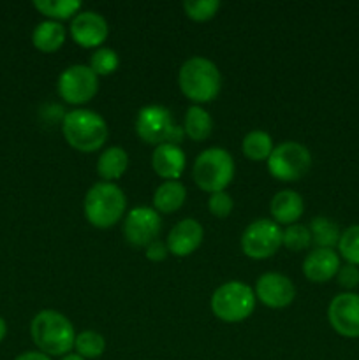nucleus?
Here are the masks:
<instances>
[{"mask_svg":"<svg viewBox=\"0 0 359 360\" xmlns=\"http://www.w3.org/2000/svg\"><path fill=\"white\" fill-rule=\"evenodd\" d=\"M32 341L46 355L60 357L74 348L76 333L73 323L62 313L44 309L37 313L30 323Z\"/></svg>","mask_w":359,"mask_h":360,"instance_id":"nucleus-1","label":"nucleus"},{"mask_svg":"<svg viewBox=\"0 0 359 360\" xmlns=\"http://www.w3.org/2000/svg\"><path fill=\"white\" fill-rule=\"evenodd\" d=\"M62 134L67 144L83 153H94L108 139V123L90 109H74L62 120Z\"/></svg>","mask_w":359,"mask_h":360,"instance_id":"nucleus-2","label":"nucleus"},{"mask_svg":"<svg viewBox=\"0 0 359 360\" xmlns=\"http://www.w3.org/2000/svg\"><path fill=\"white\" fill-rule=\"evenodd\" d=\"M182 94L189 101L204 104L217 98L222 88V76L218 67L204 56H192L182 65L178 74Z\"/></svg>","mask_w":359,"mask_h":360,"instance_id":"nucleus-3","label":"nucleus"},{"mask_svg":"<svg viewBox=\"0 0 359 360\" xmlns=\"http://www.w3.org/2000/svg\"><path fill=\"white\" fill-rule=\"evenodd\" d=\"M125 207V193L115 183H95L84 195V217L97 229H109L118 224Z\"/></svg>","mask_w":359,"mask_h":360,"instance_id":"nucleus-4","label":"nucleus"},{"mask_svg":"<svg viewBox=\"0 0 359 360\" xmlns=\"http://www.w3.org/2000/svg\"><path fill=\"white\" fill-rule=\"evenodd\" d=\"M192 176L196 185L204 192H225L234 178V160L227 150L210 148L196 158Z\"/></svg>","mask_w":359,"mask_h":360,"instance_id":"nucleus-5","label":"nucleus"},{"mask_svg":"<svg viewBox=\"0 0 359 360\" xmlns=\"http://www.w3.org/2000/svg\"><path fill=\"white\" fill-rule=\"evenodd\" d=\"M256 308V294L241 281H227L211 295V311L218 320L227 323L243 322Z\"/></svg>","mask_w":359,"mask_h":360,"instance_id":"nucleus-6","label":"nucleus"},{"mask_svg":"<svg viewBox=\"0 0 359 360\" xmlns=\"http://www.w3.org/2000/svg\"><path fill=\"white\" fill-rule=\"evenodd\" d=\"M136 132L146 144H178L183 143L185 130L172 120L169 109L162 105H146L137 112Z\"/></svg>","mask_w":359,"mask_h":360,"instance_id":"nucleus-7","label":"nucleus"},{"mask_svg":"<svg viewBox=\"0 0 359 360\" xmlns=\"http://www.w3.org/2000/svg\"><path fill=\"white\" fill-rule=\"evenodd\" d=\"M312 167L308 148L296 141L278 144L267 158V171L278 181H298Z\"/></svg>","mask_w":359,"mask_h":360,"instance_id":"nucleus-8","label":"nucleus"},{"mask_svg":"<svg viewBox=\"0 0 359 360\" xmlns=\"http://www.w3.org/2000/svg\"><path fill=\"white\" fill-rule=\"evenodd\" d=\"M284 231L273 220L260 218L250 224L241 236V250L246 257L264 260L273 257L280 250Z\"/></svg>","mask_w":359,"mask_h":360,"instance_id":"nucleus-9","label":"nucleus"},{"mask_svg":"<svg viewBox=\"0 0 359 360\" xmlns=\"http://www.w3.org/2000/svg\"><path fill=\"white\" fill-rule=\"evenodd\" d=\"M99 90V79L87 65H70L60 74L58 94L67 104H87Z\"/></svg>","mask_w":359,"mask_h":360,"instance_id":"nucleus-10","label":"nucleus"},{"mask_svg":"<svg viewBox=\"0 0 359 360\" xmlns=\"http://www.w3.org/2000/svg\"><path fill=\"white\" fill-rule=\"evenodd\" d=\"M160 229V214L146 206L130 210L123 220V236L130 245L137 248H146L151 243L157 241Z\"/></svg>","mask_w":359,"mask_h":360,"instance_id":"nucleus-11","label":"nucleus"},{"mask_svg":"<svg viewBox=\"0 0 359 360\" xmlns=\"http://www.w3.org/2000/svg\"><path fill=\"white\" fill-rule=\"evenodd\" d=\"M327 320L344 338H359V295L347 292L329 302Z\"/></svg>","mask_w":359,"mask_h":360,"instance_id":"nucleus-12","label":"nucleus"},{"mask_svg":"<svg viewBox=\"0 0 359 360\" xmlns=\"http://www.w3.org/2000/svg\"><path fill=\"white\" fill-rule=\"evenodd\" d=\"M109 35V25L104 16L94 11L77 13L70 21V37L81 48H97L106 42Z\"/></svg>","mask_w":359,"mask_h":360,"instance_id":"nucleus-13","label":"nucleus"},{"mask_svg":"<svg viewBox=\"0 0 359 360\" xmlns=\"http://www.w3.org/2000/svg\"><path fill=\"white\" fill-rule=\"evenodd\" d=\"M256 297L271 309L287 308L296 297V288L287 276L266 273L257 280Z\"/></svg>","mask_w":359,"mask_h":360,"instance_id":"nucleus-14","label":"nucleus"},{"mask_svg":"<svg viewBox=\"0 0 359 360\" xmlns=\"http://www.w3.org/2000/svg\"><path fill=\"white\" fill-rule=\"evenodd\" d=\"M203 238V225L192 218H185L171 229L165 245H168L169 253H172L175 257H189L199 248Z\"/></svg>","mask_w":359,"mask_h":360,"instance_id":"nucleus-15","label":"nucleus"},{"mask_svg":"<svg viewBox=\"0 0 359 360\" xmlns=\"http://www.w3.org/2000/svg\"><path fill=\"white\" fill-rule=\"evenodd\" d=\"M340 269V257L329 248H315L306 255L303 262V274L312 283H326L334 278Z\"/></svg>","mask_w":359,"mask_h":360,"instance_id":"nucleus-16","label":"nucleus"},{"mask_svg":"<svg viewBox=\"0 0 359 360\" xmlns=\"http://www.w3.org/2000/svg\"><path fill=\"white\" fill-rule=\"evenodd\" d=\"M187 158L182 148L175 144H160L151 155V167L165 181H178L185 171Z\"/></svg>","mask_w":359,"mask_h":360,"instance_id":"nucleus-17","label":"nucleus"},{"mask_svg":"<svg viewBox=\"0 0 359 360\" xmlns=\"http://www.w3.org/2000/svg\"><path fill=\"white\" fill-rule=\"evenodd\" d=\"M305 211L303 197L294 190H282L271 200V217L273 221L282 225H294Z\"/></svg>","mask_w":359,"mask_h":360,"instance_id":"nucleus-18","label":"nucleus"},{"mask_svg":"<svg viewBox=\"0 0 359 360\" xmlns=\"http://www.w3.org/2000/svg\"><path fill=\"white\" fill-rule=\"evenodd\" d=\"M32 42L42 53H55L65 42V28L58 21H42L34 28Z\"/></svg>","mask_w":359,"mask_h":360,"instance_id":"nucleus-19","label":"nucleus"},{"mask_svg":"<svg viewBox=\"0 0 359 360\" xmlns=\"http://www.w3.org/2000/svg\"><path fill=\"white\" fill-rule=\"evenodd\" d=\"M187 199V188L180 181H165L155 190L153 206L160 213L171 214L183 206Z\"/></svg>","mask_w":359,"mask_h":360,"instance_id":"nucleus-20","label":"nucleus"},{"mask_svg":"<svg viewBox=\"0 0 359 360\" xmlns=\"http://www.w3.org/2000/svg\"><path fill=\"white\" fill-rule=\"evenodd\" d=\"M127 167H129L127 151L118 146L108 148L97 160L99 176H101L102 179H106L108 183L122 178V176L125 174Z\"/></svg>","mask_w":359,"mask_h":360,"instance_id":"nucleus-21","label":"nucleus"},{"mask_svg":"<svg viewBox=\"0 0 359 360\" xmlns=\"http://www.w3.org/2000/svg\"><path fill=\"white\" fill-rule=\"evenodd\" d=\"M187 136L190 139L197 141V143H203L208 137L211 136V130H213V120L211 116L204 111L199 105H192V108L187 109L185 115V125H183Z\"/></svg>","mask_w":359,"mask_h":360,"instance_id":"nucleus-22","label":"nucleus"},{"mask_svg":"<svg viewBox=\"0 0 359 360\" xmlns=\"http://www.w3.org/2000/svg\"><path fill=\"white\" fill-rule=\"evenodd\" d=\"M310 234H312V243L317 248H329L338 246L340 241V229L333 220L326 217H315L310 221Z\"/></svg>","mask_w":359,"mask_h":360,"instance_id":"nucleus-23","label":"nucleus"},{"mask_svg":"<svg viewBox=\"0 0 359 360\" xmlns=\"http://www.w3.org/2000/svg\"><path fill=\"white\" fill-rule=\"evenodd\" d=\"M243 153L246 158L253 162L267 160L273 151V141H271L270 134L263 132V130H252L243 137Z\"/></svg>","mask_w":359,"mask_h":360,"instance_id":"nucleus-24","label":"nucleus"},{"mask_svg":"<svg viewBox=\"0 0 359 360\" xmlns=\"http://www.w3.org/2000/svg\"><path fill=\"white\" fill-rule=\"evenodd\" d=\"M34 7L44 16L51 18V21L67 20L77 14L81 2L80 0H35Z\"/></svg>","mask_w":359,"mask_h":360,"instance_id":"nucleus-25","label":"nucleus"},{"mask_svg":"<svg viewBox=\"0 0 359 360\" xmlns=\"http://www.w3.org/2000/svg\"><path fill=\"white\" fill-rule=\"evenodd\" d=\"M74 348L80 357L99 359L106 350V340L102 338V334L95 333V330H84L76 336Z\"/></svg>","mask_w":359,"mask_h":360,"instance_id":"nucleus-26","label":"nucleus"},{"mask_svg":"<svg viewBox=\"0 0 359 360\" xmlns=\"http://www.w3.org/2000/svg\"><path fill=\"white\" fill-rule=\"evenodd\" d=\"M338 252L348 264L359 266V225H351L341 232Z\"/></svg>","mask_w":359,"mask_h":360,"instance_id":"nucleus-27","label":"nucleus"},{"mask_svg":"<svg viewBox=\"0 0 359 360\" xmlns=\"http://www.w3.org/2000/svg\"><path fill=\"white\" fill-rule=\"evenodd\" d=\"M118 65L120 58L115 49L111 48H99L90 56V69L94 70L95 76H109L118 69Z\"/></svg>","mask_w":359,"mask_h":360,"instance_id":"nucleus-28","label":"nucleus"},{"mask_svg":"<svg viewBox=\"0 0 359 360\" xmlns=\"http://www.w3.org/2000/svg\"><path fill=\"white\" fill-rule=\"evenodd\" d=\"M282 245L285 246L291 252H303V250L308 248L312 245V234H310V229L306 225H289L284 231V239H282Z\"/></svg>","mask_w":359,"mask_h":360,"instance_id":"nucleus-29","label":"nucleus"},{"mask_svg":"<svg viewBox=\"0 0 359 360\" xmlns=\"http://www.w3.org/2000/svg\"><path fill=\"white\" fill-rule=\"evenodd\" d=\"M185 14L194 21H208L217 14L220 9V2L218 0H187L183 4Z\"/></svg>","mask_w":359,"mask_h":360,"instance_id":"nucleus-30","label":"nucleus"},{"mask_svg":"<svg viewBox=\"0 0 359 360\" xmlns=\"http://www.w3.org/2000/svg\"><path fill=\"white\" fill-rule=\"evenodd\" d=\"M232 207H234V200L227 192L211 193L210 199H208V210L217 218H227Z\"/></svg>","mask_w":359,"mask_h":360,"instance_id":"nucleus-31","label":"nucleus"},{"mask_svg":"<svg viewBox=\"0 0 359 360\" xmlns=\"http://www.w3.org/2000/svg\"><path fill=\"white\" fill-rule=\"evenodd\" d=\"M338 285L347 290H352L359 285V267L352 266V264H347V266H340L336 274Z\"/></svg>","mask_w":359,"mask_h":360,"instance_id":"nucleus-32","label":"nucleus"},{"mask_svg":"<svg viewBox=\"0 0 359 360\" xmlns=\"http://www.w3.org/2000/svg\"><path fill=\"white\" fill-rule=\"evenodd\" d=\"M169 250L165 243H162L160 239L151 243L150 246H146V259L151 260V262H162V260L168 257Z\"/></svg>","mask_w":359,"mask_h":360,"instance_id":"nucleus-33","label":"nucleus"},{"mask_svg":"<svg viewBox=\"0 0 359 360\" xmlns=\"http://www.w3.org/2000/svg\"><path fill=\"white\" fill-rule=\"evenodd\" d=\"M14 360H51L49 355L42 354V352H25V354L18 355Z\"/></svg>","mask_w":359,"mask_h":360,"instance_id":"nucleus-34","label":"nucleus"},{"mask_svg":"<svg viewBox=\"0 0 359 360\" xmlns=\"http://www.w3.org/2000/svg\"><path fill=\"white\" fill-rule=\"evenodd\" d=\"M6 334H7L6 320H4L2 316H0V343H2V341H4V338H6Z\"/></svg>","mask_w":359,"mask_h":360,"instance_id":"nucleus-35","label":"nucleus"},{"mask_svg":"<svg viewBox=\"0 0 359 360\" xmlns=\"http://www.w3.org/2000/svg\"><path fill=\"white\" fill-rule=\"evenodd\" d=\"M62 360H84L83 357H80V355H65V357H63Z\"/></svg>","mask_w":359,"mask_h":360,"instance_id":"nucleus-36","label":"nucleus"}]
</instances>
